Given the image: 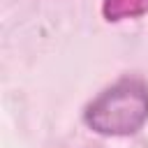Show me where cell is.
I'll return each mask as SVG.
<instances>
[{"instance_id": "cell-1", "label": "cell", "mask_w": 148, "mask_h": 148, "mask_svg": "<svg viewBox=\"0 0 148 148\" xmlns=\"http://www.w3.org/2000/svg\"><path fill=\"white\" fill-rule=\"evenodd\" d=\"M86 125L104 136H127L148 120V83L134 76L104 88L83 109Z\"/></svg>"}, {"instance_id": "cell-2", "label": "cell", "mask_w": 148, "mask_h": 148, "mask_svg": "<svg viewBox=\"0 0 148 148\" xmlns=\"http://www.w3.org/2000/svg\"><path fill=\"white\" fill-rule=\"evenodd\" d=\"M102 14L106 21L136 18V16L148 14V0H104Z\"/></svg>"}]
</instances>
